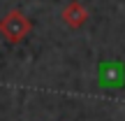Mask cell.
Returning <instances> with one entry per match:
<instances>
[{"label":"cell","mask_w":125,"mask_h":121,"mask_svg":"<svg viewBox=\"0 0 125 121\" xmlns=\"http://www.w3.org/2000/svg\"><path fill=\"white\" fill-rule=\"evenodd\" d=\"M32 30V23L21 9H12L0 19V35L9 42V44H19L21 40H26Z\"/></svg>","instance_id":"obj_1"},{"label":"cell","mask_w":125,"mask_h":121,"mask_svg":"<svg viewBox=\"0 0 125 121\" xmlns=\"http://www.w3.org/2000/svg\"><path fill=\"white\" fill-rule=\"evenodd\" d=\"M88 16L90 14H88V9H86V5L79 2V0H72V2L62 9V21H65L70 28H81L86 21H88Z\"/></svg>","instance_id":"obj_2"}]
</instances>
